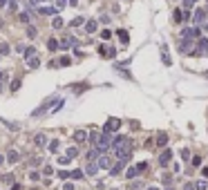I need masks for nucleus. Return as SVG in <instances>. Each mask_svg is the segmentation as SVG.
<instances>
[{
  "label": "nucleus",
  "instance_id": "obj_20",
  "mask_svg": "<svg viewBox=\"0 0 208 190\" xmlns=\"http://www.w3.org/2000/svg\"><path fill=\"white\" fill-rule=\"evenodd\" d=\"M96 170H99V163H87V168H85V175H96Z\"/></svg>",
  "mask_w": 208,
  "mask_h": 190
},
{
  "label": "nucleus",
  "instance_id": "obj_50",
  "mask_svg": "<svg viewBox=\"0 0 208 190\" xmlns=\"http://www.w3.org/2000/svg\"><path fill=\"white\" fill-rule=\"evenodd\" d=\"M16 7H18V5H16V0H9V9H11V11H16Z\"/></svg>",
  "mask_w": 208,
  "mask_h": 190
},
{
  "label": "nucleus",
  "instance_id": "obj_24",
  "mask_svg": "<svg viewBox=\"0 0 208 190\" xmlns=\"http://www.w3.org/2000/svg\"><path fill=\"white\" fill-rule=\"evenodd\" d=\"M99 139H101V134H99V132H96V130H94V132H92V134H90V143H92L94 148H96V143H99Z\"/></svg>",
  "mask_w": 208,
  "mask_h": 190
},
{
  "label": "nucleus",
  "instance_id": "obj_7",
  "mask_svg": "<svg viewBox=\"0 0 208 190\" xmlns=\"http://www.w3.org/2000/svg\"><path fill=\"white\" fill-rule=\"evenodd\" d=\"M56 103H58V101H56V99H49V101H47V103H45V105H40L38 110H36V112H34V114H36V116H40V114H43L45 110H49L52 105H56Z\"/></svg>",
  "mask_w": 208,
  "mask_h": 190
},
{
  "label": "nucleus",
  "instance_id": "obj_28",
  "mask_svg": "<svg viewBox=\"0 0 208 190\" xmlns=\"http://www.w3.org/2000/svg\"><path fill=\"white\" fill-rule=\"evenodd\" d=\"M67 157H70V159L79 157V148H67Z\"/></svg>",
  "mask_w": 208,
  "mask_h": 190
},
{
  "label": "nucleus",
  "instance_id": "obj_54",
  "mask_svg": "<svg viewBox=\"0 0 208 190\" xmlns=\"http://www.w3.org/2000/svg\"><path fill=\"white\" fill-rule=\"evenodd\" d=\"M148 190H159V188H155V186H150V188H148Z\"/></svg>",
  "mask_w": 208,
  "mask_h": 190
},
{
  "label": "nucleus",
  "instance_id": "obj_18",
  "mask_svg": "<svg viewBox=\"0 0 208 190\" xmlns=\"http://www.w3.org/2000/svg\"><path fill=\"white\" fill-rule=\"evenodd\" d=\"M38 65H40V61L36 58V56H32V58H27V67H29V70H36Z\"/></svg>",
  "mask_w": 208,
  "mask_h": 190
},
{
  "label": "nucleus",
  "instance_id": "obj_53",
  "mask_svg": "<svg viewBox=\"0 0 208 190\" xmlns=\"http://www.w3.org/2000/svg\"><path fill=\"white\" fill-rule=\"evenodd\" d=\"M5 2H7V0H0V7H5Z\"/></svg>",
  "mask_w": 208,
  "mask_h": 190
},
{
  "label": "nucleus",
  "instance_id": "obj_45",
  "mask_svg": "<svg viewBox=\"0 0 208 190\" xmlns=\"http://www.w3.org/2000/svg\"><path fill=\"white\" fill-rule=\"evenodd\" d=\"M110 36H112V32H110V29H105V32H101V38H105V40H108Z\"/></svg>",
  "mask_w": 208,
  "mask_h": 190
},
{
  "label": "nucleus",
  "instance_id": "obj_8",
  "mask_svg": "<svg viewBox=\"0 0 208 190\" xmlns=\"http://www.w3.org/2000/svg\"><path fill=\"white\" fill-rule=\"evenodd\" d=\"M99 168H103V170L112 168V159H110V157H105V154H101V157H99Z\"/></svg>",
  "mask_w": 208,
  "mask_h": 190
},
{
  "label": "nucleus",
  "instance_id": "obj_35",
  "mask_svg": "<svg viewBox=\"0 0 208 190\" xmlns=\"http://www.w3.org/2000/svg\"><path fill=\"white\" fill-rule=\"evenodd\" d=\"M58 177H61V179H70L72 172H67V170H58Z\"/></svg>",
  "mask_w": 208,
  "mask_h": 190
},
{
  "label": "nucleus",
  "instance_id": "obj_51",
  "mask_svg": "<svg viewBox=\"0 0 208 190\" xmlns=\"http://www.w3.org/2000/svg\"><path fill=\"white\" fill-rule=\"evenodd\" d=\"M63 190H74V184H65V186H63Z\"/></svg>",
  "mask_w": 208,
  "mask_h": 190
},
{
  "label": "nucleus",
  "instance_id": "obj_17",
  "mask_svg": "<svg viewBox=\"0 0 208 190\" xmlns=\"http://www.w3.org/2000/svg\"><path fill=\"white\" fill-rule=\"evenodd\" d=\"M190 47H193V40H190V38H184V43L179 45V49H181V52H190Z\"/></svg>",
  "mask_w": 208,
  "mask_h": 190
},
{
  "label": "nucleus",
  "instance_id": "obj_36",
  "mask_svg": "<svg viewBox=\"0 0 208 190\" xmlns=\"http://www.w3.org/2000/svg\"><path fill=\"white\" fill-rule=\"evenodd\" d=\"M197 2V0H184V9H186V11H188V9H190L193 5Z\"/></svg>",
  "mask_w": 208,
  "mask_h": 190
},
{
  "label": "nucleus",
  "instance_id": "obj_25",
  "mask_svg": "<svg viewBox=\"0 0 208 190\" xmlns=\"http://www.w3.org/2000/svg\"><path fill=\"white\" fill-rule=\"evenodd\" d=\"M23 54H25V58H32V56H36V49L34 47H27V49H23Z\"/></svg>",
  "mask_w": 208,
  "mask_h": 190
},
{
  "label": "nucleus",
  "instance_id": "obj_3",
  "mask_svg": "<svg viewBox=\"0 0 208 190\" xmlns=\"http://www.w3.org/2000/svg\"><path fill=\"white\" fill-rule=\"evenodd\" d=\"M146 168H148V163H146V161H141L139 166H134V168H128V177H130V179H134V177H139V172H143Z\"/></svg>",
  "mask_w": 208,
  "mask_h": 190
},
{
  "label": "nucleus",
  "instance_id": "obj_9",
  "mask_svg": "<svg viewBox=\"0 0 208 190\" xmlns=\"http://www.w3.org/2000/svg\"><path fill=\"white\" fill-rule=\"evenodd\" d=\"M90 137H87V132L85 130H76L74 132V141H76V143H83V141H87Z\"/></svg>",
  "mask_w": 208,
  "mask_h": 190
},
{
  "label": "nucleus",
  "instance_id": "obj_40",
  "mask_svg": "<svg viewBox=\"0 0 208 190\" xmlns=\"http://www.w3.org/2000/svg\"><path fill=\"white\" fill-rule=\"evenodd\" d=\"M43 172L49 177V175H54V168H52V166H45V168H43Z\"/></svg>",
  "mask_w": 208,
  "mask_h": 190
},
{
  "label": "nucleus",
  "instance_id": "obj_37",
  "mask_svg": "<svg viewBox=\"0 0 208 190\" xmlns=\"http://www.w3.org/2000/svg\"><path fill=\"white\" fill-rule=\"evenodd\" d=\"M96 154H101L99 150H90V152H87V159H90V161H92V159H96Z\"/></svg>",
  "mask_w": 208,
  "mask_h": 190
},
{
  "label": "nucleus",
  "instance_id": "obj_4",
  "mask_svg": "<svg viewBox=\"0 0 208 190\" xmlns=\"http://www.w3.org/2000/svg\"><path fill=\"white\" fill-rule=\"evenodd\" d=\"M170 161H172V152H170V150H163L161 154H159V166H161V168H168Z\"/></svg>",
  "mask_w": 208,
  "mask_h": 190
},
{
  "label": "nucleus",
  "instance_id": "obj_23",
  "mask_svg": "<svg viewBox=\"0 0 208 190\" xmlns=\"http://www.w3.org/2000/svg\"><path fill=\"white\" fill-rule=\"evenodd\" d=\"M58 150H61V141H58V139L49 141V152H58Z\"/></svg>",
  "mask_w": 208,
  "mask_h": 190
},
{
  "label": "nucleus",
  "instance_id": "obj_2",
  "mask_svg": "<svg viewBox=\"0 0 208 190\" xmlns=\"http://www.w3.org/2000/svg\"><path fill=\"white\" fill-rule=\"evenodd\" d=\"M112 141H114V139H110V132H103L101 139H99V143H96V150L103 154L105 150H110V148H112Z\"/></svg>",
  "mask_w": 208,
  "mask_h": 190
},
{
  "label": "nucleus",
  "instance_id": "obj_13",
  "mask_svg": "<svg viewBox=\"0 0 208 190\" xmlns=\"http://www.w3.org/2000/svg\"><path fill=\"white\" fill-rule=\"evenodd\" d=\"M197 47H199V49H197V52H204V54H208V40H206V38H199V43H197Z\"/></svg>",
  "mask_w": 208,
  "mask_h": 190
},
{
  "label": "nucleus",
  "instance_id": "obj_26",
  "mask_svg": "<svg viewBox=\"0 0 208 190\" xmlns=\"http://www.w3.org/2000/svg\"><path fill=\"white\" fill-rule=\"evenodd\" d=\"M52 25H54V29H61V27H63V18H58V16H56L54 20H52Z\"/></svg>",
  "mask_w": 208,
  "mask_h": 190
},
{
  "label": "nucleus",
  "instance_id": "obj_29",
  "mask_svg": "<svg viewBox=\"0 0 208 190\" xmlns=\"http://www.w3.org/2000/svg\"><path fill=\"white\" fill-rule=\"evenodd\" d=\"M197 190H208V181L199 179V181H197Z\"/></svg>",
  "mask_w": 208,
  "mask_h": 190
},
{
  "label": "nucleus",
  "instance_id": "obj_33",
  "mask_svg": "<svg viewBox=\"0 0 208 190\" xmlns=\"http://www.w3.org/2000/svg\"><path fill=\"white\" fill-rule=\"evenodd\" d=\"M70 63H72V61L67 58V56H63V58L58 61V65H61V67H67V65H70Z\"/></svg>",
  "mask_w": 208,
  "mask_h": 190
},
{
  "label": "nucleus",
  "instance_id": "obj_39",
  "mask_svg": "<svg viewBox=\"0 0 208 190\" xmlns=\"http://www.w3.org/2000/svg\"><path fill=\"white\" fill-rule=\"evenodd\" d=\"M184 190H197V184H190V181H188V184H184Z\"/></svg>",
  "mask_w": 208,
  "mask_h": 190
},
{
  "label": "nucleus",
  "instance_id": "obj_43",
  "mask_svg": "<svg viewBox=\"0 0 208 190\" xmlns=\"http://www.w3.org/2000/svg\"><path fill=\"white\" fill-rule=\"evenodd\" d=\"M181 157H184V161L190 159V152H188V148H184V150H181Z\"/></svg>",
  "mask_w": 208,
  "mask_h": 190
},
{
  "label": "nucleus",
  "instance_id": "obj_14",
  "mask_svg": "<svg viewBox=\"0 0 208 190\" xmlns=\"http://www.w3.org/2000/svg\"><path fill=\"white\" fill-rule=\"evenodd\" d=\"M47 49H49V52H56V49H61V43L56 40V38H49V43H47Z\"/></svg>",
  "mask_w": 208,
  "mask_h": 190
},
{
  "label": "nucleus",
  "instance_id": "obj_11",
  "mask_svg": "<svg viewBox=\"0 0 208 190\" xmlns=\"http://www.w3.org/2000/svg\"><path fill=\"white\" fill-rule=\"evenodd\" d=\"M199 36V29L197 27H188V29H184V38H197Z\"/></svg>",
  "mask_w": 208,
  "mask_h": 190
},
{
  "label": "nucleus",
  "instance_id": "obj_12",
  "mask_svg": "<svg viewBox=\"0 0 208 190\" xmlns=\"http://www.w3.org/2000/svg\"><path fill=\"white\" fill-rule=\"evenodd\" d=\"M18 159H20V152H18V150H9L7 152V161H9V163H16Z\"/></svg>",
  "mask_w": 208,
  "mask_h": 190
},
{
  "label": "nucleus",
  "instance_id": "obj_22",
  "mask_svg": "<svg viewBox=\"0 0 208 190\" xmlns=\"http://www.w3.org/2000/svg\"><path fill=\"white\" fill-rule=\"evenodd\" d=\"M72 45H74V38H63V40H61V49H70Z\"/></svg>",
  "mask_w": 208,
  "mask_h": 190
},
{
  "label": "nucleus",
  "instance_id": "obj_21",
  "mask_svg": "<svg viewBox=\"0 0 208 190\" xmlns=\"http://www.w3.org/2000/svg\"><path fill=\"white\" fill-rule=\"evenodd\" d=\"M123 166H125V161H119L117 166H112V168H110V172H112V175H119L121 170H123Z\"/></svg>",
  "mask_w": 208,
  "mask_h": 190
},
{
  "label": "nucleus",
  "instance_id": "obj_46",
  "mask_svg": "<svg viewBox=\"0 0 208 190\" xmlns=\"http://www.w3.org/2000/svg\"><path fill=\"white\" fill-rule=\"evenodd\" d=\"M181 18H184V16H181V11L177 9V11H175V20H177V23H181Z\"/></svg>",
  "mask_w": 208,
  "mask_h": 190
},
{
  "label": "nucleus",
  "instance_id": "obj_5",
  "mask_svg": "<svg viewBox=\"0 0 208 190\" xmlns=\"http://www.w3.org/2000/svg\"><path fill=\"white\" fill-rule=\"evenodd\" d=\"M119 125H121L119 119H108V123H105V132H110V134H112V132L119 130Z\"/></svg>",
  "mask_w": 208,
  "mask_h": 190
},
{
  "label": "nucleus",
  "instance_id": "obj_55",
  "mask_svg": "<svg viewBox=\"0 0 208 190\" xmlns=\"http://www.w3.org/2000/svg\"><path fill=\"white\" fill-rule=\"evenodd\" d=\"M206 29H208V23H206Z\"/></svg>",
  "mask_w": 208,
  "mask_h": 190
},
{
  "label": "nucleus",
  "instance_id": "obj_31",
  "mask_svg": "<svg viewBox=\"0 0 208 190\" xmlns=\"http://www.w3.org/2000/svg\"><path fill=\"white\" fill-rule=\"evenodd\" d=\"M70 161H72V159H70L67 154H65V157H58V166H67Z\"/></svg>",
  "mask_w": 208,
  "mask_h": 190
},
{
  "label": "nucleus",
  "instance_id": "obj_15",
  "mask_svg": "<svg viewBox=\"0 0 208 190\" xmlns=\"http://www.w3.org/2000/svg\"><path fill=\"white\" fill-rule=\"evenodd\" d=\"M168 143V134H166V132H159V137H157V146L159 148H163Z\"/></svg>",
  "mask_w": 208,
  "mask_h": 190
},
{
  "label": "nucleus",
  "instance_id": "obj_10",
  "mask_svg": "<svg viewBox=\"0 0 208 190\" xmlns=\"http://www.w3.org/2000/svg\"><path fill=\"white\" fill-rule=\"evenodd\" d=\"M34 143L38 146V148H43V146H47V143H49V141H47V137L40 132V134H36V137H34Z\"/></svg>",
  "mask_w": 208,
  "mask_h": 190
},
{
  "label": "nucleus",
  "instance_id": "obj_32",
  "mask_svg": "<svg viewBox=\"0 0 208 190\" xmlns=\"http://www.w3.org/2000/svg\"><path fill=\"white\" fill-rule=\"evenodd\" d=\"M161 61H163V65H170V56L166 54V49H161Z\"/></svg>",
  "mask_w": 208,
  "mask_h": 190
},
{
  "label": "nucleus",
  "instance_id": "obj_56",
  "mask_svg": "<svg viewBox=\"0 0 208 190\" xmlns=\"http://www.w3.org/2000/svg\"><path fill=\"white\" fill-rule=\"evenodd\" d=\"M166 190H172V188H166Z\"/></svg>",
  "mask_w": 208,
  "mask_h": 190
},
{
  "label": "nucleus",
  "instance_id": "obj_38",
  "mask_svg": "<svg viewBox=\"0 0 208 190\" xmlns=\"http://www.w3.org/2000/svg\"><path fill=\"white\" fill-rule=\"evenodd\" d=\"M0 54H2V56H5V54H9V45H7V43L0 45Z\"/></svg>",
  "mask_w": 208,
  "mask_h": 190
},
{
  "label": "nucleus",
  "instance_id": "obj_47",
  "mask_svg": "<svg viewBox=\"0 0 208 190\" xmlns=\"http://www.w3.org/2000/svg\"><path fill=\"white\" fill-rule=\"evenodd\" d=\"M5 78H7V74H5V72H0V92H2V81H5Z\"/></svg>",
  "mask_w": 208,
  "mask_h": 190
},
{
  "label": "nucleus",
  "instance_id": "obj_48",
  "mask_svg": "<svg viewBox=\"0 0 208 190\" xmlns=\"http://www.w3.org/2000/svg\"><path fill=\"white\" fill-rule=\"evenodd\" d=\"M29 179H34V181H38V179H40V175H38V172H29Z\"/></svg>",
  "mask_w": 208,
  "mask_h": 190
},
{
  "label": "nucleus",
  "instance_id": "obj_44",
  "mask_svg": "<svg viewBox=\"0 0 208 190\" xmlns=\"http://www.w3.org/2000/svg\"><path fill=\"white\" fill-rule=\"evenodd\" d=\"M72 177H74V179H83V172H81V170H74Z\"/></svg>",
  "mask_w": 208,
  "mask_h": 190
},
{
  "label": "nucleus",
  "instance_id": "obj_1",
  "mask_svg": "<svg viewBox=\"0 0 208 190\" xmlns=\"http://www.w3.org/2000/svg\"><path fill=\"white\" fill-rule=\"evenodd\" d=\"M112 150H114V157L119 161H128L132 154V148H130V139L128 137H117L112 141Z\"/></svg>",
  "mask_w": 208,
  "mask_h": 190
},
{
  "label": "nucleus",
  "instance_id": "obj_16",
  "mask_svg": "<svg viewBox=\"0 0 208 190\" xmlns=\"http://www.w3.org/2000/svg\"><path fill=\"white\" fill-rule=\"evenodd\" d=\"M38 14H40V16H54V14H56V9H54V7H40V9H38Z\"/></svg>",
  "mask_w": 208,
  "mask_h": 190
},
{
  "label": "nucleus",
  "instance_id": "obj_49",
  "mask_svg": "<svg viewBox=\"0 0 208 190\" xmlns=\"http://www.w3.org/2000/svg\"><path fill=\"white\" fill-rule=\"evenodd\" d=\"M65 2H67V0H56V7L63 9V7H65Z\"/></svg>",
  "mask_w": 208,
  "mask_h": 190
},
{
  "label": "nucleus",
  "instance_id": "obj_42",
  "mask_svg": "<svg viewBox=\"0 0 208 190\" xmlns=\"http://www.w3.org/2000/svg\"><path fill=\"white\" fill-rule=\"evenodd\" d=\"M119 38H121L123 43H128V32H123V29H121V32H119Z\"/></svg>",
  "mask_w": 208,
  "mask_h": 190
},
{
  "label": "nucleus",
  "instance_id": "obj_19",
  "mask_svg": "<svg viewBox=\"0 0 208 190\" xmlns=\"http://www.w3.org/2000/svg\"><path fill=\"white\" fill-rule=\"evenodd\" d=\"M85 32H87V34L96 32V20H87V23H85Z\"/></svg>",
  "mask_w": 208,
  "mask_h": 190
},
{
  "label": "nucleus",
  "instance_id": "obj_57",
  "mask_svg": "<svg viewBox=\"0 0 208 190\" xmlns=\"http://www.w3.org/2000/svg\"><path fill=\"white\" fill-rule=\"evenodd\" d=\"M40 2H45V0H40Z\"/></svg>",
  "mask_w": 208,
  "mask_h": 190
},
{
  "label": "nucleus",
  "instance_id": "obj_30",
  "mask_svg": "<svg viewBox=\"0 0 208 190\" xmlns=\"http://www.w3.org/2000/svg\"><path fill=\"white\" fill-rule=\"evenodd\" d=\"M143 188V184H139V181H134V184H128V190H141Z\"/></svg>",
  "mask_w": 208,
  "mask_h": 190
},
{
  "label": "nucleus",
  "instance_id": "obj_6",
  "mask_svg": "<svg viewBox=\"0 0 208 190\" xmlns=\"http://www.w3.org/2000/svg\"><path fill=\"white\" fill-rule=\"evenodd\" d=\"M204 20H206V11H204V9H197L195 16H193V23H195V25H202Z\"/></svg>",
  "mask_w": 208,
  "mask_h": 190
},
{
  "label": "nucleus",
  "instance_id": "obj_34",
  "mask_svg": "<svg viewBox=\"0 0 208 190\" xmlns=\"http://www.w3.org/2000/svg\"><path fill=\"white\" fill-rule=\"evenodd\" d=\"M83 23H85V20H83V18L79 16V18H74V20H72V27H81Z\"/></svg>",
  "mask_w": 208,
  "mask_h": 190
},
{
  "label": "nucleus",
  "instance_id": "obj_27",
  "mask_svg": "<svg viewBox=\"0 0 208 190\" xmlns=\"http://www.w3.org/2000/svg\"><path fill=\"white\" fill-rule=\"evenodd\" d=\"M20 90V78H14L11 81V92H18Z\"/></svg>",
  "mask_w": 208,
  "mask_h": 190
},
{
  "label": "nucleus",
  "instance_id": "obj_41",
  "mask_svg": "<svg viewBox=\"0 0 208 190\" xmlns=\"http://www.w3.org/2000/svg\"><path fill=\"white\" fill-rule=\"evenodd\" d=\"M27 36L34 38V36H36V27H27Z\"/></svg>",
  "mask_w": 208,
  "mask_h": 190
},
{
  "label": "nucleus",
  "instance_id": "obj_52",
  "mask_svg": "<svg viewBox=\"0 0 208 190\" xmlns=\"http://www.w3.org/2000/svg\"><path fill=\"white\" fill-rule=\"evenodd\" d=\"M67 2H70L72 7H76V5H79V0H67Z\"/></svg>",
  "mask_w": 208,
  "mask_h": 190
}]
</instances>
